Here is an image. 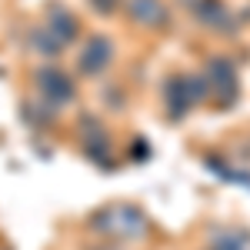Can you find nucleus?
<instances>
[{"instance_id":"obj_1","label":"nucleus","mask_w":250,"mask_h":250,"mask_svg":"<svg viewBox=\"0 0 250 250\" xmlns=\"http://www.w3.org/2000/svg\"><path fill=\"white\" fill-rule=\"evenodd\" d=\"M37 87L43 94V104H50V107H63L74 100V83L63 70H54V67L37 70Z\"/></svg>"},{"instance_id":"obj_2","label":"nucleus","mask_w":250,"mask_h":250,"mask_svg":"<svg viewBox=\"0 0 250 250\" xmlns=\"http://www.w3.org/2000/svg\"><path fill=\"white\" fill-rule=\"evenodd\" d=\"M97 227H104L114 237H140L144 233V217L134 210V207H114L104 217H97Z\"/></svg>"},{"instance_id":"obj_3","label":"nucleus","mask_w":250,"mask_h":250,"mask_svg":"<svg viewBox=\"0 0 250 250\" xmlns=\"http://www.w3.org/2000/svg\"><path fill=\"white\" fill-rule=\"evenodd\" d=\"M110 57H114V47H110V40L107 37H90L87 40V47L80 50V74H87V77H97L107 63H110Z\"/></svg>"},{"instance_id":"obj_4","label":"nucleus","mask_w":250,"mask_h":250,"mask_svg":"<svg viewBox=\"0 0 250 250\" xmlns=\"http://www.w3.org/2000/svg\"><path fill=\"white\" fill-rule=\"evenodd\" d=\"M47 30H50L60 43H67V40L77 37V17L67 14V10H60V7H54V10L47 14Z\"/></svg>"},{"instance_id":"obj_5","label":"nucleus","mask_w":250,"mask_h":250,"mask_svg":"<svg viewBox=\"0 0 250 250\" xmlns=\"http://www.w3.org/2000/svg\"><path fill=\"white\" fill-rule=\"evenodd\" d=\"M80 137L87 140L90 157H104L107 154V134L100 130V124H97L94 117H80Z\"/></svg>"},{"instance_id":"obj_6","label":"nucleus","mask_w":250,"mask_h":250,"mask_svg":"<svg viewBox=\"0 0 250 250\" xmlns=\"http://www.w3.org/2000/svg\"><path fill=\"white\" fill-rule=\"evenodd\" d=\"M127 7H130L134 20H140V23H164V20H167L160 0H130Z\"/></svg>"},{"instance_id":"obj_7","label":"nucleus","mask_w":250,"mask_h":250,"mask_svg":"<svg viewBox=\"0 0 250 250\" xmlns=\"http://www.w3.org/2000/svg\"><path fill=\"white\" fill-rule=\"evenodd\" d=\"M30 43H34V50H37V54H50V57L63 50V43H60V40L54 37L47 27H37V30L30 34Z\"/></svg>"},{"instance_id":"obj_8","label":"nucleus","mask_w":250,"mask_h":250,"mask_svg":"<svg viewBox=\"0 0 250 250\" xmlns=\"http://www.w3.org/2000/svg\"><path fill=\"white\" fill-rule=\"evenodd\" d=\"M90 3H94L97 10H104V14H110V10L117 7V0H90Z\"/></svg>"}]
</instances>
